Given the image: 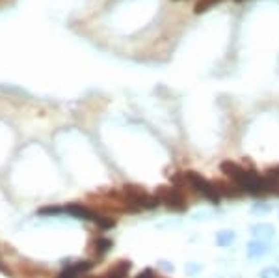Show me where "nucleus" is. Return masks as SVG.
<instances>
[{
	"label": "nucleus",
	"instance_id": "nucleus-11",
	"mask_svg": "<svg viewBox=\"0 0 279 278\" xmlns=\"http://www.w3.org/2000/svg\"><path fill=\"white\" fill-rule=\"evenodd\" d=\"M114 246L112 239H106V237H99V239L95 241V248L99 254H104V252H108L110 248Z\"/></svg>",
	"mask_w": 279,
	"mask_h": 278
},
{
	"label": "nucleus",
	"instance_id": "nucleus-1",
	"mask_svg": "<svg viewBox=\"0 0 279 278\" xmlns=\"http://www.w3.org/2000/svg\"><path fill=\"white\" fill-rule=\"evenodd\" d=\"M220 168L224 174H227L235 181L236 185L244 189L246 192H249V194H263V192L270 191L264 175H259L252 170H246L244 166L233 163V161H224Z\"/></svg>",
	"mask_w": 279,
	"mask_h": 278
},
{
	"label": "nucleus",
	"instance_id": "nucleus-17",
	"mask_svg": "<svg viewBox=\"0 0 279 278\" xmlns=\"http://www.w3.org/2000/svg\"><path fill=\"white\" fill-rule=\"evenodd\" d=\"M210 278H221V276H210Z\"/></svg>",
	"mask_w": 279,
	"mask_h": 278
},
{
	"label": "nucleus",
	"instance_id": "nucleus-6",
	"mask_svg": "<svg viewBox=\"0 0 279 278\" xmlns=\"http://www.w3.org/2000/svg\"><path fill=\"white\" fill-rule=\"evenodd\" d=\"M162 200L168 208L175 209V211H181V209L186 208V200H184L183 192L177 191V189H170V191L162 192Z\"/></svg>",
	"mask_w": 279,
	"mask_h": 278
},
{
	"label": "nucleus",
	"instance_id": "nucleus-13",
	"mask_svg": "<svg viewBox=\"0 0 279 278\" xmlns=\"http://www.w3.org/2000/svg\"><path fill=\"white\" fill-rule=\"evenodd\" d=\"M209 218H212V211H209V209H199V211H196L192 215L193 222H199V220H209Z\"/></svg>",
	"mask_w": 279,
	"mask_h": 278
},
{
	"label": "nucleus",
	"instance_id": "nucleus-12",
	"mask_svg": "<svg viewBox=\"0 0 279 278\" xmlns=\"http://www.w3.org/2000/svg\"><path fill=\"white\" fill-rule=\"evenodd\" d=\"M259 278H279V267L277 265H268L259 271Z\"/></svg>",
	"mask_w": 279,
	"mask_h": 278
},
{
	"label": "nucleus",
	"instance_id": "nucleus-18",
	"mask_svg": "<svg viewBox=\"0 0 279 278\" xmlns=\"http://www.w3.org/2000/svg\"><path fill=\"white\" fill-rule=\"evenodd\" d=\"M236 2H242V0H236Z\"/></svg>",
	"mask_w": 279,
	"mask_h": 278
},
{
	"label": "nucleus",
	"instance_id": "nucleus-8",
	"mask_svg": "<svg viewBox=\"0 0 279 278\" xmlns=\"http://www.w3.org/2000/svg\"><path fill=\"white\" fill-rule=\"evenodd\" d=\"M129 271H130V262L129 260H123V262H119L104 278H127Z\"/></svg>",
	"mask_w": 279,
	"mask_h": 278
},
{
	"label": "nucleus",
	"instance_id": "nucleus-15",
	"mask_svg": "<svg viewBox=\"0 0 279 278\" xmlns=\"http://www.w3.org/2000/svg\"><path fill=\"white\" fill-rule=\"evenodd\" d=\"M136 278H155V274H153L151 269H144V271H142V273H140Z\"/></svg>",
	"mask_w": 279,
	"mask_h": 278
},
{
	"label": "nucleus",
	"instance_id": "nucleus-2",
	"mask_svg": "<svg viewBox=\"0 0 279 278\" xmlns=\"http://www.w3.org/2000/svg\"><path fill=\"white\" fill-rule=\"evenodd\" d=\"M184 180H186V183H190L205 200H209L210 204H220L221 196H220L218 185L210 183L209 180H205L203 175L198 174V172H184Z\"/></svg>",
	"mask_w": 279,
	"mask_h": 278
},
{
	"label": "nucleus",
	"instance_id": "nucleus-16",
	"mask_svg": "<svg viewBox=\"0 0 279 278\" xmlns=\"http://www.w3.org/2000/svg\"><path fill=\"white\" fill-rule=\"evenodd\" d=\"M160 267L166 269V271H170V273H173V271H175V265H173V263H170V262H160Z\"/></svg>",
	"mask_w": 279,
	"mask_h": 278
},
{
	"label": "nucleus",
	"instance_id": "nucleus-14",
	"mask_svg": "<svg viewBox=\"0 0 279 278\" xmlns=\"http://www.w3.org/2000/svg\"><path fill=\"white\" fill-rule=\"evenodd\" d=\"M270 206L268 204H264V202H257V204H253V208L252 211L255 213V215H266V213H270Z\"/></svg>",
	"mask_w": 279,
	"mask_h": 278
},
{
	"label": "nucleus",
	"instance_id": "nucleus-9",
	"mask_svg": "<svg viewBox=\"0 0 279 278\" xmlns=\"http://www.w3.org/2000/svg\"><path fill=\"white\" fill-rule=\"evenodd\" d=\"M221 0H198L196 6H193V13L196 15H201L205 11H209L210 8H214L216 4H220Z\"/></svg>",
	"mask_w": 279,
	"mask_h": 278
},
{
	"label": "nucleus",
	"instance_id": "nucleus-4",
	"mask_svg": "<svg viewBox=\"0 0 279 278\" xmlns=\"http://www.w3.org/2000/svg\"><path fill=\"white\" fill-rule=\"evenodd\" d=\"M270 243H264V241L259 239H252L246 245V256L249 260H263L270 254Z\"/></svg>",
	"mask_w": 279,
	"mask_h": 278
},
{
	"label": "nucleus",
	"instance_id": "nucleus-10",
	"mask_svg": "<svg viewBox=\"0 0 279 278\" xmlns=\"http://www.w3.org/2000/svg\"><path fill=\"white\" fill-rule=\"evenodd\" d=\"M205 265L201 262H188L186 265H184V273L188 274V276H199V274L203 273Z\"/></svg>",
	"mask_w": 279,
	"mask_h": 278
},
{
	"label": "nucleus",
	"instance_id": "nucleus-5",
	"mask_svg": "<svg viewBox=\"0 0 279 278\" xmlns=\"http://www.w3.org/2000/svg\"><path fill=\"white\" fill-rule=\"evenodd\" d=\"M249 234H252L253 239L264 241V243H270V241L275 237V228L268 222H257L249 228Z\"/></svg>",
	"mask_w": 279,
	"mask_h": 278
},
{
	"label": "nucleus",
	"instance_id": "nucleus-7",
	"mask_svg": "<svg viewBox=\"0 0 279 278\" xmlns=\"http://www.w3.org/2000/svg\"><path fill=\"white\" fill-rule=\"evenodd\" d=\"M235 241H236V232L235 230H231V228L220 230V232L214 235V243H216V246H220V248H227V246H231Z\"/></svg>",
	"mask_w": 279,
	"mask_h": 278
},
{
	"label": "nucleus",
	"instance_id": "nucleus-19",
	"mask_svg": "<svg viewBox=\"0 0 279 278\" xmlns=\"http://www.w3.org/2000/svg\"><path fill=\"white\" fill-rule=\"evenodd\" d=\"M177 2H179V0H177Z\"/></svg>",
	"mask_w": 279,
	"mask_h": 278
},
{
	"label": "nucleus",
	"instance_id": "nucleus-3",
	"mask_svg": "<svg viewBox=\"0 0 279 278\" xmlns=\"http://www.w3.org/2000/svg\"><path fill=\"white\" fill-rule=\"evenodd\" d=\"M62 213L65 215H71V217L78 218V220H97V213H93L92 209H88L86 206L82 204H67V206H62Z\"/></svg>",
	"mask_w": 279,
	"mask_h": 278
}]
</instances>
